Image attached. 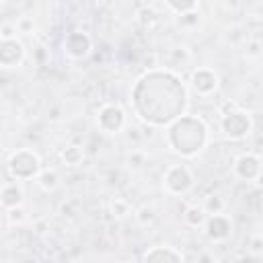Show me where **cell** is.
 <instances>
[{"mask_svg": "<svg viewBox=\"0 0 263 263\" xmlns=\"http://www.w3.org/2000/svg\"><path fill=\"white\" fill-rule=\"evenodd\" d=\"M238 107H240L238 103H234L232 99H226V101H222V103H220V107H218V115H228V113L236 111Z\"/></svg>", "mask_w": 263, "mask_h": 263, "instance_id": "28", "label": "cell"}, {"mask_svg": "<svg viewBox=\"0 0 263 263\" xmlns=\"http://www.w3.org/2000/svg\"><path fill=\"white\" fill-rule=\"evenodd\" d=\"M43 171V162L37 150L33 148H14L6 156V173L14 181H35Z\"/></svg>", "mask_w": 263, "mask_h": 263, "instance_id": "3", "label": "cell"}, {"mask_svg": "<svg viewBox=\"0 0 263 263\" xmlns=\"http://www.w3.org/2000/svg\"><path fill=\"white\" fill-rule=\"evenodd\" d=\"M218 129H220V134H222L226 140H230V142H240V140H247V138L253 134V129H255V119H253V115H251L247 109L238 107L236 111H232V113H228V115H220V119H218Z\"/></svg>", "mask_w": 263, "mask_h": 263, "instance_id": "5", "label": "cell"}, {"mask_svg": "<svg viewBox=\"0 0 263 263\" xmlns=\"http://www.w3.org/2000/svg\"><path fill=\"white\" fill-rule=\"evenodd\" d=\"M27 62V45L21 37L0 39V68L16 70Z\"/></svg>", "mask_w": 263, "mask_h": 263, "instance_id": "10", "label": "cell"}, {"mask_svg": "<svg viewBox=\"0 0 263 263\" xmlns=\"http://www.w3.org/2000/svg\"><path fill=\"white\" fill-rule=\"evenodd\" d=\"M95 49V41L88 31L84 29H72L62 39V53L70 62H84Z\"/></svg>", "mask_w": 263, "mask_h": 263, "instance_id": "7", "label": "cell"}, {"mask_svg": "<svg viewBox=\"0 0 263 263\" xmlns=\"http://www.w3.org/2000/svg\"><path fill=\"white\" fill-rule=\"evenodd\" d=\"M189 92L199 99H210L220 90V74L210 66H197L187 78Z\"/></svg>", "mask_w": 263, "mask_h": 263, "instance_id": "8", "label": "cell"}, {"mask_svg": "<svg viewBox=\"0 0 263 263\" xmlns=\"http://www.w3.org/2000/svg\"><path fill=\"white\" fill-rule=\"evenodd\" d=\"M134 220H136V224L142 226V228L152 226L154 220H156V210H154V205H148V203L138 205V208L134 210Z\"/></svg>", "mask_w": 263, "mask_h": 263, "instance_id": "20", "label": "cell"}, {"mask_svg": "<svg viewBox=\"0 0 263 263\" xmlns=\"http://www.w3.org/2000/svg\"><path fill=\"white\" fill-rule=\"evenodd\" d=\"M191 92L181 72L166 66L144 70L129 88L134 117L152 129H166L189 113Z\"/></svg>", "mask_w": 263, "mask_h": 263, "instance_id": "1", "label": "cell"}, {"mask_svg": "<svg viewBox=\"0 0 263 263\" xmlns=\"http://www.w3.org/2000/svg\"><path fill=\"white\" fill-rule=\"evenodd\" d=\"M242 55L247 60H259V58H263V39H259V37H247V41L242 43Z\"/></svg>", "mask_w": 263, "mask_h": 263, "instance_id": "22", "label": "cell"}, {"mask_svg": "<svg viewBox=\"0 0 263 263\" xmlns=\"http://www.w3.org/2000/svg\"><path fill=\"white\" fill-rule=\"evenodd\" d=\"M121 263H140V261H134V259H123Z\"/></svg>", "mask_w": 263, "mask_h": 263, "instance_id": "32", "label": "cell"}, {"mask_svg": "<svg viewBox=\"0 0 263 263\" xmlns=\"http://www.w3.org/2000/svg\"><path fill=\"white\" fill-rule=\"evenodd\" d=\"M14 29H16V35H25V37H31L37 33V23L33 16L29 14H21L16 21H14Z\"/></svg>", "mask_w": 263, "mask_h": 263, "instance_id": "24", "label": "cell"}, {"mask_svg": "<svg viewBox=\"0 0 263 263\" xmlns=\"http://www.w3.org/2000/svg\"><path fill=\"white\" fill-rule=\"evenodd\" d=\"M4 220L8 226H21L27 222V214H25V208H14V210H8L4 212Z\"/></svg>", "mask_w": 263, "mask_h": 263, "instance_id": "25", "label": "cell"}, {"mask_svg": "<svg viewBox=\"0 0 263 263\" xmlns=\"http://www.w3.org/2000/svg\"><path fill=\"white\" fill-rule=\"evenodd\" d=\"M201 208L205 210V214H208V216L224 214V212H226V201H224V197H222V195H218V193H210V195H205V197H203Z\"/></svg>", "mask_w": 263, "mask_h": 263, "instance_id": "21", "label": "cell"}, {"mask_svg": "<svg viewBox=\"0 0 263 263\" xmlns=\"http://www.w3.org/2000/svg\"><path fill=\"white\" fill-rule=\"evenodd\" d=\"M25 185L23 181H14V179H8L2 183V189H0V203H2V210L8 212V210H14V208H23L25 205Z\"/></svg>", "mask_w": 263, "mask_h": 263, "instance_id": "13", "label": "cell"}, {"mask_svg": "<svg viewBox=\"0 0 263 263\" xmlns=\"http://www.w3.org/2000/svg\"><path fill=\"white\" fill-rule=\"evenodd\" d=\"M95 125L105 136H117L127 127V111L119 103L107 101L97 109Z\"/></svg>", "mask_w": 263, "mask_h": 263, "instance_id": "6", "label": "cell"}, {"mask_svg": "<svg viewBox=\"0 0 263 263\" xmlns=\"http://www.w3.org/2000/svg\"><path fill=\"white\" fill-rule=\"evenodd\" d=\"M189 60H191L189 49H187L185 45H175V47L168 49V66H166V68H173V70H175V66H183V64H187Z\"/></svg>", "mask_w": 263, "mask_h": 263, "instance_id": "23", "label": "cell"}, {"mask_svg": "<svg viewBox=\"0 0 263 263\" xmlns=\"http://www.w3.org/2000/svg\"><path fill=\"white\" fill-rule=\"evenodd\" d=\"M199 263H216V259H214L210 253H203V255L199 257Z\"/></svg>", "mask_w": 263, "mask_h": 263, "instance_id": "29", "label": "cell"}, {"mask_svg": "<svg viewBox=\"0 0 263 263\" xmlns=\"http://www.w3.org/2000/svg\"><path fill=\"white\" fill-rule=\"evenodd\" d=\"M35 183H37V187H39L43 193H53V191L60 187L62 177H60V173H58L55 168H43L41 175L35 179Z\"/></svg>", "mask_w": 263, "mask_h": 263, "instance_id": "17", "label": "cell"}, {"mask_svg": "<svg viewBox=\"0 0 263 263\" xmlns=\"http://www.w3.org/2000/svg\"><path fill=\"white\" fill-rule=\"evenodd\" d=\"M255 185L263 189V166H261V171H259V175H257V179H255Z\"/></svg>", "mask_w": 263, "mask_h": 263, "instance_id": "30", "label": "cell"}, {"mask_svg": "<svg viewBox=\"0 0 263 263\" xmlns=\"http://www.w3.org/2000/svg\"><path fill=\"white\" fill-rule=\"evenodd\" d=\"M58 156H60L62 164L70 166V168H76V166H80L86 160V152H84V148L80 144H66V146H62Z\"/></svg>", "mask_w": 263, "mask_h": 263, "instance_id": "14", "label": "cell"}, {"mask_svg": "<svg viewBox=\"0 0 263 263\" xmlns=\"http://www.w3.org/2000/svg\"><path fill=\"white\" fill-rule=\"evenodd\" d=\"M158 21H160V14L156 12L154 4H142V6L136 10V23H138L142 29H152Z\"/></svg>", "mask_w": 263, "mask_h": 263, "instance_id": "19", "label": "cell"}, {"mask_svg": "<svg viewBox=\"0 0 263 263\" xmlns=\"http://www.w3.org/2000/svg\"><path fill=\"white\" fill-rule=\"evenodd\" d=\"M261 166H263V158L259 154H255V152H240L232 160V175H234V179H238L242 183H255Z\"/></svg>", "mask_w": 263, "mask_h": 263, "instance_id": "11", "label": "cell"}, {"mask_svg": "<svg viewBox=\"0 0 263 263\" xmlns=\"http://www.w3.org/2000/svg\"><path fill=\"white\" fill-rule=\"evenodd\" d=\"M205 220H208V214H205V210L201 208V203H191V205H187V208L183 210V224H185L187 228H193V230L203 228Z\"/></svg>", "mask_w": 263, "mask_h": 263, "instance_id": "15", "label": "cell"}, {"mask_svg": "<svg viewBox=\"0 0 263 263\" xmlns=\"http://www.w3.org/2000/svg\"><path fill=\"white\" fill-rule=\"evenodd\" d=\"M177 23H179V27H183V29H195V27L201 23V16H199V12H191V14H187V16L177 18Z\"/></svg>", "mask_w": 263, "mask_h": 263, "instance_id": "26", "label": "cell"}, {"mask_svg": "<svg viewBox=\"0 0 263 263\" xmlns=\"http://www.w3.org/2000/svg\"><path fill=\"white\" fill-rule=\"evenodd\" d=\"M199 8H201V4L197 0H166L164 2V10H168L177 18L187 16L191 12H199Z\"/></svg>", "mask_w": 263, "mask_h": 263, "instance_id": "16", "label": "cell"}, {"mask_svg": "<svg viewBox=\"0 0 263 263\" xmlns=\"http://www.w3.org/2000/svg\"><path fill=\"white\" fill-rule=\"evenodd\" d=\"M162 191L171 197H183L187 195L193 187H195V173L189 164L181 162H173L164 168L162 179H160Z\"/></svg>", "mask_w": 263, "mask_h": 263, "instance_id": "4", "label": "cell"}, {"mask_svg": "<svg viewBox=\"0 0 263 263\" xmlns=\"http://www.w3.org/2000/svg\"><path fill=\"white\" fill-rule=\"evenodd\" d=\"M127 164H129L132 168L144 166V164H146V154H144V150H132V152L127 154Z\"/></svg>", "mask_w": 263, "mask_h": 263, "instance_id": "27", "label": "cell"}, {"mask_svg": "<svg viewBox=\"0 0 263 263\" xmlns=\"http://www.w3.org/2000/svg\"><path fill=\"white\" fill-rule=\"evenodd\" d=\"M210 144V125L201 115L187 113L164 129V146L181 160L197 158Z\"/></svg>", "mask_w": 263, "mask_h": 263, "instance_id": "2", "label": "cell"}, {"mask_svg": "<svg viewBox=\"0 0 263 263\" xmlns=\"http://www.w3.org/2000/svg\"><path fill=\"white\" fill-rule=\"evenodd\" d=\"M203 234L210 242L214 245H224L232 238L234 234V220L230 214H214V216H208L205 224H203Z\"/></svg>", "mask_w": 263, "mask_h": 263, "instance_id": "9", "label": "cell"}, {"mask_svg": "<svg viewBox=\"0 0 263 263\" xmlns=\"http://www.w3.org/2000/svg\"><path fill=\"white\" fill-rule=\"evenodd\" d=\"M140 263H185V257L177 247L160 242V245L148 247L144 251Z\"/></svg>", "mask_w": 263, "mask_h": 263, "instance_id": "12", "label": "cell"}, {"mask_svg": "<svg viewBox=\"0 0 263 263\" xmlns=\"http://www.w3.org/2000/svg\"><path fill=\"white\" fill-rule=\"evenodd\" d=\"M238 263H255V259H253V255H245L238 259Z\"/></svg>", "mask_w": 263, "mask_h": 263, "instance_id": "31", "label": "cell"}, {"mask_svg": "<svg viewBox=\"0 0 263 263\" xmlns=\"http://www.w3.org/2000/svg\"><path fill=\"white\" fill-rule=\"evenodd\" d=\"M107 210H109V214H111L115 220H123V218L134 216V208H132V203H129L125 197H119V195H115V197L109 199Z\"/></svg>", "mask_w": 263, "mask_h": 263, "instance_id": "18", "label": "cell"}]
</instances>
